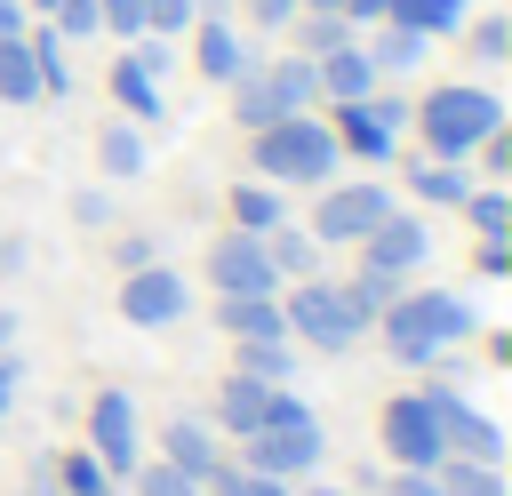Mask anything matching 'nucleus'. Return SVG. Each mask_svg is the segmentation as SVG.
<instances>
[{
  "instance_id": "nucleus-1",
  "label": "nucleus",
  "mask_w": 512,
  "mask_h": 496,
  "mask_svg": "<svg viewBox=\"0 0 512 496\" xmlns=\"http://www.w3.org/2000/svg\"><path fill=\"white\" fill-rule=\"evenodd\" d=\"M376 320H384V352H392V360H408V368H432L448 344H464V336L480 328V312H472L464 296H448V288L392 296Z\"/></svg>"
},
{
  "instance_id": "nucleus-2",
  "label": "nucleus",
  "mask_w": 512,
  "mask_h": 496,
  "mask_svg": "<svg viewBox=\"0 0 512 496\" xmlns=\"http://www.w3.org/2000/svg\"><path fill=\"white\" fill-rule=\"evenodd\" d=\"M280 320L312 352H352L376 328V304L360 296V280H304L296 296H280Z\"/></svg>"
},
{
  "instance_id": "nucleus-3",
  "label": "nucleus",
  "mask_w": 512,
  "mask_h": 496,
  "mask_svg": "<svg viewBox=\"0 0 512 496\" xmlns=\"http://www.w3.org/2000/svg\"><path fill=\"white\" fill-rule=\"evenodd\" d=\"M336 160H344V144H336V128L312 120V112H288V120L256 128V176H264V184H328Z\"/></svg>"
},
{
  "instance_id": "nucleus-4",
  "label": "nucleus",
  "mask_w": 512,
  "mask_h": 496,
  "mask_svg": "<svg viewBox=\"0 0 512 496\" xmlns=\"http://www.w3.org/2000/svg\"><path fill=\"white\" fill-rule=\"evenodd\" d=\"M320 88H312V56H288V64H240L232 72V120L256 136V128H272V120H288V112H304Z\"/></svg>"
},
{
  "instance_id": "nucleus-5",
  "label": "nucleus",
  "mask_w": 512,
  "mask_h": 496,
  "mask_svg": "<svg viewBox=\"0 0 512 496\" xmlns=\"http://www.w3.org/2000/svg\"><path fill=\"white\" fill-rule=\"evenodd\" d=\"M416 128H424L432 160H464L480 136L504 128V104H496L488 88H432V96L416 104Z\"/></svg>"
},
{
  "instance_id": "nucleus-6",
  "label": "nucleus",
  "mask_w": 512,
  "mask_h": 496,
  "mask_svg": "<svg viewBox=\"0 0 512 496\" xmlns=\"http://www.w3.org/2000/svg\"><path fill=\"white\" fill-rule=\"evenodd\" d=\"M384 216H392V192H384V184H328L304 232H312L320 248H360Z\"/></svg>"
},
{
  "instance_id": "nucleus-7",
  "label": "nucleus",
  "mask_w": 512,
  "mask_h": 496,
  "mask_svg": "<svg viewBox=\"0 0 512 496\" xmlns=\"http://www.w3.org/2000/svg\"><path fill=\"white\" fill-rule=\"evenodd\" d=\"M240 440H248V472H272V480H304V472H320V456H328L320 416H304V424H256V432H240Z\"/></svg>"
},
{
  "instance_id": "nucleus-8",
  "label": "nucleus",
  "mask_w": 512,
  "mask_h": 496,
  "mask_svg": "<svg viewBox=\"0 0 512 496\" xmlns=\"http://www.w3.org/2000/svg\"><path fill=\"white\" fill-rule=\"evenodd\" d=\"M88 456H96L112 480H128V472L144 464V424H136V400H128V392H96V400H88Z\"/></svg>"
},
{
  "instance_id": "nucleus-9",
  "label": "nucleus",
  "mask_w": 512,
  "mask_h": 496,
  "mask_svg": "<svg viewBox=\"0 0 512 496\" xmlns=\"http://www.w3.org/2000/svg\"><path fill=\"white\" fill-rule=\"evenodd\" d=\"M424 400H432V416H440V456L504 464V424H496L488 408H472V400H464V392H448V384H432Z\"/></svg>"
},
{
  "instance_id": "nucleus-10",
  "label": "nucleus",
  "mask_w": 512,
  "mask_h": 496,
  "mask_svg": "<svg viewBox=\"0 0 512 496\" xmlns=\"http://www.w3.org/2000/svg\"><path fill=\"white\" fill-rule=\"evenodd\" d=\"M184 312H192V280H184V272L136 264V272L120 280V320H128V328H168V320H184Z\"/></svg>"
},
{
  "instance_id": "nucleus-11",
  "label": "nucleus",
  "mask_w": 512,
  "mask_h": 496,
  "mask_svg": "<svg viewBox=\"0 0 512 496\" xmlns=\"http://www.w3.org/2000/svg\"><path fill=\"white\" fill-rule=\"evenodd\" d=\"M384 456H392L400 472H432V464H440V416H432L424 392L384 400Z\"/></svg>"
},
{
  "instance_id": "nucleus-12",
  "label": "nucleus",
  "mask_w": 512,
  "mask_h": 496,
  "mask_svg": "<svg viewBox=\"0 0 512 496\" xmlns=\"http://www.w3.org/2000/svg\"><path fill=\"white\" fill-rule=\"evenodd\" d=\"M208 280H216V296H280V272L264 256V232H224L208 248Z\"/></svg>"
},
{
  "instance_id": "nucleus-13",
  "label": "nucleus",
  "mask_w": 512,
  "mask_h": 496,
  "mask_svg": "<svg viewBox=\"0 0 512 496\" xmlns=\"http://www.w3.org/2000/svg\"><path fill=\"white\" fill-rule=\"evenodd\" d=\"M400 120H408V104H400V96H352V104H336V144H344V152H360V160H392Z\"/></svg>"
},
{
  "instance_id": "nucleus-14",
  "label": "nucleus",
  "mask_w": 512,
  "mask_h": 496,
  "mask_svg": "<svg viewBox=\"0 0 512 496\" xmlns=\"http://www.w3.org/2000/svg\"><path fill=\"white\" fill-rule=\"evenodd\" d=\"M424 256H432V232H424L416 216H400V208L360 240V272H368V280H408Z\"/></svg>"
},
{
  "instance_id": "nucleus-15",
  "label": "nucleus",
  "mask_w": 512,
  "mask_h": 496,
  "mask_svg": "<svg viewBox=\"0 0 512 496\" xmlns=\"http://www.w3.org/2000/svg\"><path fill=\"white\" fill-rule=\"evenodd\" d=\"M312 88H320V96H336V104L376 96V64H368V48H352V40L320 48V56H312Z\"/></svg>"
},
{
  "instance_id": "nucleus-16",
  "label": "nucleus",
  "mask_w": 512,
  "mask_h": 496,
  "mask_svg": "<svg viewBox=\"0 0 512 496\" xmlns=\"http://www.w3.org/2000/svg\"><path fill=\"white\" fill-rule=\"evenodd\" d=\"M160 456L184 472V480H208V472H224V448H216V424H200V416H176L168 432H160Z\"/></svg>"
},
{
  "instance_id": "nucleus-17",
  "label": "nucleus",
  "mask_w": 512,
  "mask_h": 496,
  "mask_svg": "<svg viewBox=\"0 0 512 496\" xmlns=\"http://www.w3.org/2000/svg\"><path fill=\"white\" fill-rule=\"evenodd\" d=\"M264 408H272V384H256V376H240V368L216 384V432H256Z\"/></svg>"
},
{
  "instance_id": "nucleus-18",
  "label": "nucleus",
  "mask_w": 512,
  "mask_h": 496,
  "mask_svg": "<svg viewBox=\"0 0 512 496\" xmlns=\"http://www.w3.org/2000/svg\"><path fill=\"white\" fill-rule=\"evenodd\" d=\"M216 320L248 344V336H288V320H280V296H216Z\"/></svg>"
},
{
  "instance_id": "nucleus-19",
  "label": "nucleus",
  "mask_w": 512,
  "mask_h": 496,
  "mask_svg": "<svg viewBox=\"0 0 512 496\" xmlns=\"http://www.w3.org/2000/svg\"><path fill=\"white\" fill-rule=\"evenodd\" d=\"M112 96L128 104V120H160V112H168V104H160V80H152L144 56H120V64H112Z\"/></svg>"
},
{
  "instance_id": "nucleus-20",
  "label": "nucleus",
  "mask_w": 512,
  "mask_h": 496,
  "mask_svg": "<svg viewBox=\"0 0 512 496\" xmlns=\"http://www.w3.org/2000/svg\"><path fill=\"white\" fill-rule=\"evenodd\" d=\"M48 88H40V64H32V40L16 32V40H0V104H40Z\"/></svg>"
},
{
  "instance_id": "nucleus-21",
  "label": "nucleus",
  "mask_w": 512,
  "mask_h": 496,
  "mask_svg": "<svg viewBox=\"0 0 512 496\" xmlns=\"http://www.w3.org/2000/svg\"><path fill=\"white\" fill-rule=\"evenodd\" d=\"M432 488L440 496H504V472L496 464H472V456H440L432 464Z\"/></svg>"
},
{
  "instance_id": "nucleus-22",
  "label": "nucleus",
  "mask_w": 512,
  "mask_h": 496,
  "mask_svg": "<svg viewBox=\"0 0 512 496\" xmlns=\"http://www.w3.org/2000/svg\"><path fill=\"white\" fill-rule=\"evenodd\" d=\"M408 184H416V200H432V208H464V192H472V176H464L456 160H424V168H408Z\"/></svg>"
},
{
  "instance_id": "nucleus-23",
  "label": "nucleus",
  "mask_w": 512,
  "mask_h": 496,
  "mask_svg": "<svg viewBox=\"0 0 512 496\" xmlns=\"http://www.w3.org/2000/svg\"><path fill=\"white\" fill-rule=\"evenodd\" d=\"M280 216H288V208H280V192H272V184H256V176H248V184H232V232H272Z\"/></svg>"
},
{
  "instance_id": "nucleus-24",
  "label": "nucleus",
  "mask_w": 512,
  "mask_h": 496,
  "mask_svg": "<svg viewBox=\"0 0 512 496\" xmlns=\"http://www.w3.org/2000/svg\"><path fill=\"white\" fill-rule=\"evenodd\" d=\"M240 376H256V384H288V376H296L288 336H248V344H240Z\"/></svg>"
},
{
  "instance_id": "nucleus-25",
  "label": "nucleus",
  "mask_w": 512,
  "mask_h": 496,
  "mask_svg": "<svg viewBox=\"0 0 512 496\" xmlns=\"http://www.w3.org/2000/svg\"><path fill=\"white\" fill-rule=\"evenodd\" d=\"M264 256H272V272H280V280H304V272H312V232H296V224L280 216V224L264 232Z\"/></svg>"
},
{
  "instance_id": "nucleus-26",
  "label": "nucleus",
  "mask_w": 512,
  "mask_h": 496,
  "mask_svg": "<svg viewBox=\"0 0 512 496\" xmlns=\"http://www.w3.org/2000/svg\"><path fill=\"white\" fill-rule=\"evenodd\" d=\"M384 16H392V24H408V32H424V40H432V32H456V24H464V0H392V8H384Z\"/></svg>"
},
{
  "instance_id": "nucleus-27",
  "label": "nucleus",
  "mask_w": 512,
  "mask_h": 496,
  "mask_svg": "<svg viewBox=\"0 0 512 496\" xmlns=\"http://www.w3.org/2000/svg\"><path fill=\"white\" fill-rule=\"evenodd\" d=\"M96 160H104V176H144V136H136L128 120H112V128L96 136Z\"/></svg>"
},
{
  "instance_id": "nucleus-28",
  "label": "nucleus",
  "mask_w": 512,
  "mask_h": 496,
  "mask_svg": "<svg viewBox=\"0 0 512 496\" xmlns=\"http://www.w3.org/2000/svg\"><path fill=\"white\" fill-rule=\"evenodd\" d=\"M200 488H208V496H288V480H272V472H248V464H224V472H208Z\"/></svg>"
},
{
  "instance_id": "nucleus-29",
  "label": "nucleus",
  "mask_w": 512,
  "mask_h": 496,
  "mask_svg": "<svg viewBox=\"0 0 512 496\" xmlns=\"http://www.w3.org/2000/svg\"><path fill=\"white\" fill-rule=\"evenodd\" d=\"M240 64H248V48H240L224 24H208V32H200V72H208V80H232Z\"/></svg>"
},
{
  "instance_id": "nucleus-30",
  "label": "nucleus",
  "mask_w": 512,
  "mask_h": 496,
  "mask_svg": "<svg viewBox=\"0 0 512 496\" xmlns=\"http://www.w3.org/2000/svg\"><path fill=\"white\" fill-rule=\"evenodd\" d=\"M416 56H424V32H408V24H392V32L368 48V64H376V72H408Z\"/></svg>"
},
{
  "instance_id": "nucleus-31",
  "label": "nucleus",
  "mask_w": 512,
  "mask_h": 496,
  "mask_svg": "<svg viewBox=\"0 0 512 496\" xmlns=\"http://www.w3.org/2000/svg\"><path fill=\"white\" fill-rule=\"evenodd\" d=\"M56 488H64V496H104V488H112V472L80 448V456H64V464H56Z\"/></svg>"
},
{
  "instance_id": "nucleus-32",
  "label": "nucleus",
  "mask_w": 512,
  "mask_h": 496,
  "mask_svg": "<svg viewBox=\"0 0 512 496\" xmlns=\"http://www.w3.org/2000/svg\"><path fill=\"white\" fill-rule=\"evenodd\" d=\"M464 216H472L488 240H504V224H512V200H504V192H464Z\"/></svg>"
},
{
  "instance_id": "nucleus-33",
  "label": "nucleus",
  "mask_w": 512,
  "mask_h": 496,
  "mask_svg": "<svg viewBox=\"0 0 512 496\" xmlns=\"http://www.w3.org/2000/svg\"><path fill=\"white\" fill-rule=\"evenodd\" d=\"M32 64H40V88H72V64H64L56 32H32Z\"/></svg>"
},
{
  "instance_id": "nucleus-34",
  "label": "nucleus",
  "mask_w": 512,
  "mask_h": 496,
  "mask_svg": "<svg viewBox=\"0 0 512 496\" xmlns=\"http://www.w3.org/2000/svg\"><path fill=\"white\" fill-rule=\"evenodd\" d=\"M192 24V0H144V32H184Z\"/></svg>"
},
{
  "instance_id": "nucleus-35",
  "label": "nucleus",
  "mask_w": 512,
  "mask_h": 496,
  "mask_svg": "<svg viewBox=\"0 0 512 496\" xmlns=\"http://www.w3.org/2000/svg\"><path fill=\"white\" fill-rule=\"evenodd\" d=\"M504 48H512V24H504V16H488V24L472 32V56H488V64H504Z\"/></svg>"
},
{
  "instance_id": "nucleus-36",
  "label": "nucleus",
  "mask_w": 512,
  "mask_h": 496,
  "mask_svg": "<svg viewBox=\"0 0 512 496\" xmlns=\"http://www.w3.org/2000/svg\"><path fill=\"white\" fill-rule=\"evenodd\" d=\"M96 24H104L96 0H56V32H96Z\"/></svg>"
},
{
  "instance_id": "nucleus-37",
  "label": "nucleus",
  "mask_w": 512,
  "mask_h": 496,
  "mask_svg": "<svg viewBox=\"0 0 512 496\" xmlns=\"http://www.w3.org/2000/svg\"><path fill=\"white\" fill-rule=\"evenodd\" d=\"M112 32H144V0H96Z\"/></svg>"
},
{
  "instance_id": "nucleus-38",
  "label": "nucleus",
  "mask_w": 512,
  "mask_h": 496,
  "mask_svg": "<svg viewBox=\"0 0 512 496\" xmlns=\"http://www.w3.org/2000/svg\"><path fill=\"white\" fill-rule=\"evenodd\" d=\"M384 496H440V488H432V472H392Z\"/></svg>"
},
{
  "instance_id": "nucleus-39",
  "label": "nucleus",
  "mask_w": 512,
  "mask_h": 496,
  "mask_svg": "<svg viewBox=\"0 0 512 496\" xmlns=\"http://www.w3.org/2000/svg\"><path fill=\"white\" fill-rule=\"evenodd\" d=\"M336 40H352V32H344V16H312V56H320V48H336Z\"/></svg>"
},
{
  "instance_id": "nucleus-40",
  "label": "nucleus",
  "mask_w": 512,
  "mask_h": 496,
  "mask_svg": "<svg viewBox=\"0 0 512 496\" xmlns=\"http://www.w3.org/2000/svg\"><path fill=\"white\" fill-rule=\"evenodd\" d=\"M72 216H80V224H112V200H104V192H80Z\"/></svg>"
},
{
  "instance_id": "nucleus-41",
  "label": "nucleus",
  "mask_w": 512,
  "mask_h": 496,
  "mask_svg": "<svg viewBox=\"0 0 512 496\" xmlns=\"http://www.w3.org/2000/svg\"><path fill=\"white\" fill-rule=\"evenodd\" d=\"M136 264H152V240H144V232H128V240H120V272H136Z\"/></svg>"
},
{
  "instance_id": "nucleus-42",
  "label": "nucleus",
  "mask_w": 512,
  "mask_h": 496,
  "mask_svg": "<svg viewBox=\"0 0 512 496\" xmlns=\"http://www.w3.org/2000/svg\"><path fill=\"white\" fill-rule=\"evenodd\" d=\"M8 408H16V352H0V424H8Z\"/></svg>"
},
{
  "instance_id": "nucleus-43",
  "label": "nucleus",
  "mask_w": 512,
  "mask_h": 496,
  "mask_svg": "<svg viewBox=\"0 0 512 496\" xmlns=\"http://www.w3.org/2000/svg\"><path fill=\"white\" fill-rule=\"evenodd\" d=\"M248 16H256V24H288V16H296V0H248Z\"/></svg>"
},
{
  "instance_id": "nucleus-44",
  "label": "nucleus",
  "mask_w": 512,
  "mask_h": 496,
  "mask_svg": "<svg viewBox=\"0 0 512 496\" xmlns=\"http://www.w3.org/2000/svg\"><path fill=\"white\" fill-rule=\"evenodd\" d=\"M504 264H512V248H504V240H480V272H488V280H496V272H504Z\"/></svg>"
},
{
  "instance_id": "nucleus-45",
  "label": "nucleus",
  "mask_w": 512,
  "mask_h": 496,
  "mask_svg": "<svg viewBox=\"0 0 512 496\" xmlns=\"http://www.w3.org/2000/svg\"><path fill=\"white\" fill-rule=\"evenodd\" d=\"M24 496H64V488H56V464H32V488H24Z\"/></svg>"
},
{
  "instance_id": "nucleus-46",
  "label": "nucleus",
  "mask_w": 512,
  "mask_h": 496,
  "mask_svg": "<svg viewBox=\"0 0 512 496\" xmlns=\"http://www.w3.org/2000/svg\"><path fill=\"white\" fill-rule=\"evenodd\" d=\"M24 32V0H0V40H16Z\"/></svg>"
},
{
  "instance_id": "nucleus-47",
  "label": "nucleus",
  "mask_w": 512,
  "mask_h": 496,
  "mask_svg": "<svg viewBox=\"0 0 512 496\" xmlns=\"http://www.w3.org/2000/svg\"><path fill=\"white\" fill-rule=\"evenodd\" d=\"M384 8H392V0H344V8H336V16H360V24H376V16H384Z\"/></svg>"
},
{
  "instance_id": "nucleus-48",
  "label": "nucleus",
  "mask_w": 512,
  "mask_h": 496,
  "mask_svg": "<svg viewBox=\"0 0 512 496\" xmlns=\"http://www.w3.org/2000/svg\"><path fill=\"white\" fill-rule=\"evenodd\" d=\"M8 344H16V312L0 304V352H8Z\"/></svg>"
},
{
  "instance_id": "nucleus-49",
  "label": "nucleus",
  "mask_w": 512,
  "mask_h": 496,
  "mask_svg": "<svg viewBox=\"0 0 512 496\" xmlns=\"http://www.w3.org/2000/svg\"><path fill=\"white\" fill-rule=\"evenodd\" d=\"M304 8H312V16H336V8H344V0H304Z\"/></svg>"
},
{
  "instance_id": "nucleus-50",
  "label": "nucleus",
  "mask_w": 512,
  "mask_h": 496,
  "mask_svg": "<svg viewBox=\"0 0 512 496\" xmlns=\"http://www.w3.org/2000/svg\"><path fill=\"white\" fill-rule=\"evenodd\" d=\"M16 256H24V248H16V240H0V264H16Z\"/></svg>"
},
{
  "instance_id": "nucleus-51",
  "label": "nucleus",
  "mask_w": 512,
  "mask_h": 496,
  "mask_svg": "<svg viewBox=\"0 0 512 496\" xmlns=\"http://www.w3.org/2000/svg\"><path fill=\"white\" fill-rule=\"evenodd\" d=\"M168 496H208V488H200V480H184V488H168Z\"/></svg>"
},
{
  "instance_id": "nucleus-52",
  "label": "nucleus",
  "mask_w": 512,
  "mask_h": 496,
  "mask_svg": "<svg viewBox=\"0 0 512 496\" xmlns=\"http://www.w3.org/2000/svg\"><path fill=\"white\" fill-rule=\"evenodd\" d=\"M312 496H352V488H312Z\"/></svg>"
},
{
  "instance_id": "nucleus-53",
  "label": "nucleus",
  "mask_w": 512,
  "mask_h": 496,
  "mask_svg": "<svg viewBox=\"0 0 512 496\" xmlns=\"http://www.w3.org/2000/svg\"><path fill=\"white\" fill-rule=\"evenodd\" d=\"M104 496H120V488H104Z\"/></svg>"
},
{
  "instance_id": "nucleus-54",
  "label": "nucleus",
  "mask_w": 512,
  "mask_h": 496,
  "mask_svg": "<svg viewBox=\"0 0 512 496\" xmlns=\"http://www.w3.org/2000/svg\"><path fill=\"white\" fill-rule=\"evenodd\" d=\"M40 8H56V0H40Z\"/></svg>"
}]
</instances>
